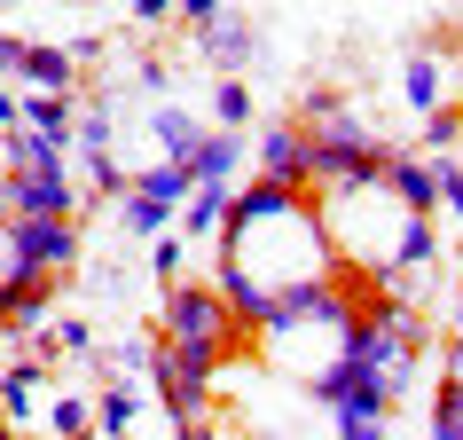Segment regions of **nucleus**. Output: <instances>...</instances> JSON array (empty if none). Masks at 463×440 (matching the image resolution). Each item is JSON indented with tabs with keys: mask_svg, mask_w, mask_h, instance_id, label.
<instances>
[{
	"mask_svg": "<svg viewBox=\"0 0 463 440\" xmlns=\"http://www.w3.org/2000/svg\"><path fill=\"white\" fill-rule=\"evenodd\" d=\"M315 134V189L330 196V189H377L385 181V166H392V149L369 134V119L354 110V102H338L322 126H307Z\"/></svg>",
	"mask_w": 463,
	"mask_h": 440,
	"instance_id": "f257e3e1",
	"label": "nucleus"
},
{
	"mask_svg": "<svg viewBox=\"0 0 463 440\" xmlns=\"http://www.w3.org/2000/svg\"><path fill=\"white\" fill-rule=\"evenodd\" d=\"M157 339L173 346H196V354H213V362H228V354H244L251 330L236 315H228V299L213 292V283H165V315H157Z\"/></svg>",
	"mask_w": 463,
	"mask_h": 440,
	"instance_id": "f03ea898",
	"label": "nucleus"
},
{
	"mask_svg": "<svg viewBox=\"0 0 463 440\" xmlns=\"http://www.w3.org/2000/svg\"><path fill=\"white\" fill-rule=\"evenodd\" d=\"M79 260V220H8L0 228V275L8 283H55Z\"/></svg>",
	"mask_w": 463,
	"mask_h": 440,
	"instance_id": "7ed1b4c3",
	"label": "nucleus"
},
{
	"mask_svg": "<svg viewBox=\"0 0 463 440\" xmlns=\"http://www.w3.org/2000/svg\"><path fill=\"white\" fill-rule=\"evenodd\" d=\"M79 181L63 166H48V173H8L0 181V213L8 220H79Z\"/></svg>",
	"mask_w": 463,
	"mask_h": 440,
	"instance_id": "20e7f679",
	"label": "nucleus"
},
{
	"mask_svg": "<svg viewBox=\"0 0 463 440\" xmlns=\"http://www.w3.org/2000/svg\"><path fill=\"white\" fill-rule=\"evenodd\" d=\"M251 173H268V181H291V189H315V134L298 119H275L251 134Z\"/></svg>",
	"mask_w": 463,
	"mask_h": 440,
	"instance_id": "39448f33",
	"label": "nucleus"
},
{
	"mask_svg": "<svg viewBox=\"0 0 463 440\" xmlns=\"http://www.w3.org/2000/svg\"><path fill=\"white\" fill-rule=\"evenodd\" d=\"M0 72H16L24 87H40V95H71L79 87V55L55 48V40H16V32H0Z\"/></svg>",
	"mask_w": 463,
	"mask_h": 440,
	"instance_id": "423d86ee",
	"label": "nucleus"
},
{
	"mask_svg": "<svg viewBox=\"0 0 463 440\" xmlns=\"http://www.w3.org/2000/svg\"><path fill=\"white\" fill-rule=\"evenodd\" d=\"M385 189H392V205H401V213L432 220V205H439V166H432V158H409V149H392Z\"/></svg>",
	"mask_w": 463,
	"mask_h": 440,
	"instance_id": "0eeeda50",
	"label": "nucleus"
},
{
	"mask_svg": "<svg viewBox=\"0 0 463 440\" xmlns=\"http://www.w3.org/2000/svg\"><path fill=\"white\" fill-rule=\"evenodd\" d=\"M251 166V134H228V126H220V134H204V142H196V158H189V173L196 181H220V189H236V173Z\"/></svg>",
	"mask_w": 463,
	"mask_h": 440,
	"instance_id": "6e6552de",
	"label": "nucleus"
},
{
	"mask_svg": "<svg viewBox=\"0 0 463 440\" xmlns=\"http://www.w3.org/2000/svg\"><path fill=\"white\" fill-rule=\"evenodd\" d=\"M196 48H204V55L220 63V72L236 79V72L251 63V55H260V32H251V16H236V8H228V16H220L213 32H196Z\"/></svg>",
	"mask_w": 463,
	"mask_h": 440,
	"instance_id": "1a4fd4ad",
	"label": "nucleus"
},
{
	"mask_svg": "<svg viewBox=\"0 0 463 440\" xmlns=\"http://www.w3.org/2000/svg\"><path fill=\"white\" fill-rule=\"evenodd\" d=\"M16 126L48 134V142L63 149V142L79 134V110H71V95H40V87H32V95H16Z\"/></svg>",
	"mask_w": 463,
	"mask_h": 440,
	"instance_id": "9d476101",
	"label": "nucleus"
},
{
	"mask_svg": "<svg viewBox=\"0 0 463 440\" xmlns=\"http://www.w3.org/2000/svg\"><path fill=\"white\" fill-rule=\"evenodd\" d=\"M401 102H409L416 119L448 102V72H439V55H432V48H416L409 63H401Z\"/></svg>",
	"mask_w": 463,
	"mask_h": 440,
	"instance_id": "9b49d317",
	"label": "nucleus"
},
{
	"mask_svg": "<svg viewBox=\"0 0 463 440\" xmlns=\"http://www.w3.org/2000/svg\"><path fill=\"white\" fill-rule=\"evenodd\" d=\"M157 393V409L173 416V433H196V425H213V386H189V378H165Z\"/></svg>",
	"mask_w": 463,
	"mask_h": 440,
	"instance_id": "f8f14e48",
	"label": "nucleus"
},
{
	"mask_svg": "<svg viewBox=\"0 0 463 440\" xmlns=\"http://www.w3.org/2000/svg\"><path fill=\"white\" fill-rule=\"evenodd\" d=\"M40 386H48V378H40V362H32V354H16V362L0 369V416H8V425H24V416L40 409Z\"/></svg>",
	"mask_w": 463,
	"mask_h": 440,
	"instance_id": "ddd939ff",
	"label": "nucleus"
},
{
	"mask_svg": "<svg viewBox=\"0 0 463 440\" xmlns=\"http://www.w3.org/2000/svg\"><path fill=\"white\" fill-rule=\"evenodd\" d=\"M149 134H157V149H165V166H189L196 142H204V126L181 110V102H157V119H149Z\"/></svg>",
	"mask_w": 463,
	"mask_h": 440,
	"instance_id": "4468645a",
	"label": "nucleus"
},
{
	"mask_svg": "<svg viewBox=\"0 0 463 440\" xmlns=\"http://www.w3.org/2000/svg\"><path fill=\"white\" fill-rule=\"evenodd\" d=\"M228 205H236V189L196 181V196L181 205V236H220V228H228Z\"/></svg>",
	"mask_w": 463,
	"mask_h": 440,
	"instance_id": "2eb2a0df",
	"label": "nucleus"
},
{
	"mask_svg": "<svg viewBox=\"0 0 463 440\" xmlns=\"http://www.w3.org/2000/svg\"><path fill=\"white\" fill-rule=\"evenodd\" d=\"M134 416H142V393L110 378V386L95 393V433H102V440H118V433H134Z\"/></svg>",
	"mask_w": 463,
	"mask_h": 440,
	"instance_id": "dca6fc26",
	"label": "nucleus"
},
{
	"mask_svg": "<svg viewBox=\"0 0 463 440\" xmlns=\"http://www.w3.org/2000/svg\"><path fill=\"white\" fill-rule=\"evenodd\" d=\"M48 166H63V149L32 126H8V173H48Z\"/></svg>",
	"mask_w": 463,
	"mask_h": 440,
	"instance_id": "f3484780",
	"label": "nucleus"
},
{
	"mask_svg": "<svg viewBox=\"0 0 463 440\" xmlns=\"http://www.w3.org/2000/svg\"><path fill=\"white\" fill-rule=\"evenodd\" d=\"M149 362H157V339H142V330L110 339V354H102V369H110V378H149Z\"/></svg>",
	"mask_w": 463,
	"mask_h": 440,
	"instance_id": "a211bd4d",
	"label": "nucleus"
},
{
	"mask_svg": "<svg viewBox=\"0 0 463 440\" xmlns=\"http://www.w3.org/2000/svg\"><path fill=\"white\" fill-rule=\"evenodd\" d=\"M48 425H55V440L95 433V401H87V393H55V401H48Z\"/></svg>",
	"mask_w": 463,
	"mask_h": 440,
	"instance_id": "6ab92c4d",
	"label": "nucleus"
},
{
	"mask_svg": "<svg viewBox=\"0 0 463 440\" xmlns=\"http://www.w3.org/2000/svg\"><path fill=\"white\" fill-rule=\"evenodd\" d=\"M118 220L134 228V236H165V228H173V205H157V196L134 189V196H118Z\"/></svg>",
	"mask_w": 463,
	"mask_h": 440,
	"instance_id": "aec40b11",
	"label": "nucleus"
},
{
	"mask_svg": "<svg viewBox=\"0 0 463 440\" xmlns=\"http://www.w3.org/2000/svg\"><path fill=\"white\" fill-rule=\"evenodd\" d=\"M87 189L95 196H134V166H118L110 149H87Z\"/></svg>",
	"mask_w": 463,
	"mask_h": 440,
	"instance_id": "412c9836",
	"label": "nucleus"
},
{
	"mask_svg": "<svg viewBox=\"0 0 463 440\" xmlns=\"http://www.w3.org/2000/svg\"><path fill=\"white\" fill-rule=\"evenodd\" d=\"M181 268H189V236H181V228L149 236V275H157V283H181Z\"/></svg>",
	"mask_w": 463,
	"mask_h": 440,
	"instance_id": "4be33fe9",
	"label": "nucleus"
},
{
	"mask_svg": "<svg viewBox=\"0 0 463 440\" xmlns=\"http://www.w3.org/2000/svg\"><path fill=\"white\" fill-rule=\"evenodd\" d=\"M432 440H463V386L456 378L432 386Z\"/></svg>",
	"mask_w": 463,
	"mask_h": 440,
	"instance_id": "5701e85b",
	"label": "nucleus"
},
{
	"mask_svg": "<svg viewBox=\"0 0 463 440\" xmlns=\"http://www.w3.org/2000/svg\"><path fill=\"white\" fill-rule=\"evenodd\" d=\"M213 119L228 126V134H244V126H251V87H244V79H220V87H213Z\"/></svg>",
	"mask_w": 463,
	"mask_h": 440,
	"instance_id": "b1692460",
	"label": "nucleus"
},
{
	"mask_svg": "<svg viewBox=\"0 0 463 440\" xmlns=\"http://www.w3.org/2000/svg\"><path fill=\"white\" fill-rule=\"evenodd\" d=\"M456 142H463V110H456V102H439V110H424V149H432V158H448Z\"/></svg>",
	"mask_w": 463,
	"mask_h": 440,
	"instance_id": "393cba45",
	"label": "nucleus"
},
{
	"mask_svg": "<svg viewBox=\"0 0 463 440\" xmlns=\"http://www.w3.org/2000/svg\"><path fill=\"white\" fill-rule=\"evenodd\" d=\"M173 16H181V24H189V32H213L220 16H228V0H181Z\"/></svg>",
	"mask_w": 463,
	"mask_h": 440,
	"instance_id": "a878e982",
	"label": "nucleus"
},
{
	"mask_svg": "<svg viewBox=\"0 0 463 440\" xmlns=\"http://www.w3.org/2000/svg\"><path fill=\"white\" fill-rule=\"evenodd\" d=\"M432 166H439V205L463 220V166H456V158H432Z\"/></svg>",
	"mask_w": 463,
	"mask_h": 440,
	"instance_id": "bb28decb",
	"label": "nucleus"
},
{
	"mask_svg": "<svg viewBox=\"0 0 463 440\" xmlns=\"http://www.w3.org/2000/svg\"><path fill=\"white\" fill-rule=\"evenodd\" d=\"M55 354H95V322H55Z\"/></svg>",
	"mask_w": 463,
	"mask_h": 440,
	"instance_id": "cd10ccee",
	"label": "nucleus"
},
{
	"mask_svg": "<svg viewBox=\"0 0 463 440\" xmlns=\"http://www.w3.org/2000/svg\"><path fill=\"white\" fill-rule=\"evenodd\" d=\"M71 142H87V149H110V110H87Z\"/></svg>",
	"mask_w": 463,
	"mask_h": 440,
	"instance_id": "c85d7f7f",
	"label": "nucleus"
},
{
	"mask_svg": "<svg viewBox=\"0 0 463 440\" xmlns=\"http://www.w3.org/2000/svg\"><path fill=\"white\" fill-rule=\"evenodd\" d=\"M439 369L463 386V330H448V339H439Z\"/></svg>",
	"mask_w": 463,
	"mask_h": 440,
	"instance_id": "c756f323",
	"label": "nucleus"
},
{
	"mask_svg": "<svg viewBox=\"0 0 463 440\" xmlns=\"http://www.w3.org/2000/svg\"><path fill=\"white\" fill-rule=\"evenodd\" d=\"M173 8H181V0H134V16H142V24H165Z\"/></svg>",
	"mask_w": 463,
	"mask_h": 440,
	"instance_id": "7c9ffc66",
	"label": "nucleus"
},
{
	"mask_svg": "<svg viewBox=\"0 0 463 440\" xmlns=\"http://www.w3.org/2000/svg\"><path fill=\"white\" fill-rule=\"evenodd\" d=\"M8 126H16V95H8V87H0V134H8Z\"/></svg>",
	"mask_w": 463,
	"mask_h": 440,
	"instance_id": "2f4dec72",
	"label": "nucleus"
},
{
	"mask_svg": "<svg viewBox=\"0 0 463 440\" xmlns=\"http://www.w3.org/2000/svg\"><path fill=\"white\" fill-rule=\"evenodd\" d=\"M173 440H228L220 425H196V433H173Z\"/></svg>",
	"mask_w": 463,
	"mask_h": 440,
	"instance_id": "473e14b6",
	"label": "nucleus"
},
{
	"mask_svg": "<svg viewBox=\"0 0 463 440\" xmlns=\"http://www.w3.org/2000/svg\"><path fill=\"white\" fill-rule=\"evenodd\" d=\"M8 339H16V322H0V346H8Z\"/></svg>",
	"mask_w": 463,
	"mask_h": 440,
	"instance_id": "72a5a7b5",
	"label": "nucleus"
},
{
	"mask_svg": "<svg viewBox=\"0 0 463 440\" xmlns=\"http://www.w3.org/2000/svg\"><path fill=\"white\" fill-rule=\"evenodd\" d=\"M456 330H463V292H456Z\"/></svg>",
	"mask_w": 463,
	"mask_h": 440,
	"instance_id": "f704fd0d",
	"label": "nucleus"
},
{
	"mask_svg": "<svg viewBox=\"0 0 463 440\" xmlns=\"http://www.w3.org/2000/svg\"><path fill=\"white\" fill-rule=\"evenodd\" d=\"M456 79H463V40H456Z\"/></svg>",
	"mask_w": 463,
	"mask_h": 440,
	"instance_id": "c9c22d12",
	"label": "nucleus"
},
{
	"mask_svg": "<svg viewBox=\"0 0 463 440\" xmlns=\"http://www.w3.org/2000/svg\"><path fill=\"white\" fill-rule=\"evenodd\" d=\"M79 440H102V433H79Z\"/></svg>",
	"mask_w": 463,
	"mask_h": 440,
	"instance_id": "e433bc0d",
	"label": "nucleus"
}]
</instances>
